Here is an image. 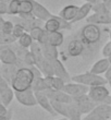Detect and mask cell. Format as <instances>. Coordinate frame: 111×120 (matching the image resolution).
I'll list each match as a JSON object with an SVG mask.
<instances>
[{"label":"cell","mask_w":111,"mask_h":120,"mask_svg":"<svg viewBox=\"0 0 111 120\" xmlns=\"http://www.w3.org/2000/svg\"><path fill=\"white\" fill-rule=\"evenodd\" d=\"M34 73L31 67H21L18 69L15 75L13 78L11 86L14 92H23L29 89H32V84L34 81Z\"/></svg>","instance_id":"cell-1"},{"label":"cell","mask_w":111,"mask_h":120,"mask_svg":"<svg viewBox=\"0 0 111 120\" xmlns=\"http://www.w3.org/2000/svg\"><path fill=\"white\" fill-rule=\"evenodd\" d=\"M72 81L76 83H81L84 85L93 87V86H98V85H106L107 81L104 76L94 74L90 71L86 73H81V74H75L72 76Z\"/></svg>","instance_id":"cell-2"},{"label":"cell","mask_w":111,"mask_h":120,"mask_svg":"<svg viewBox=\"0 0 111 120\" xmlns=\"http://www.w3.org/2000/svg\"><path fill=\"white\" fill-rule=\"evenodd\" d=\"M87 95L97 105L100 104L111 105V95L109 90L106 87V85H98V86L89 87Z\"/></svg>","instance_id":"cell-3"},{"label":"cell","mask_w":111,"mask_h":120,"mask_svg":"<svg viewBox=\"0 0 111 120\" xmlns=\"http://www.w3.org/2000/svg\"><path fill=\"white\" fill-rule=\"evenodd\" d=\"M100 36H101V32L97 24L87 23L81 31V39L86 45H93L98 43Z\"/></svg>","instance_id":"cell-4"},{"label":"cell","mask_w":111,"mask_h":120,"mask_svg":"<svg viewBox=\"0 0 111 120\" xmlns=\"http://www.w3.org/2000/svg\"><path fill=\"white\" fill-rule=\"evenodd\" d=\"M111 118V105H97L89 114L85 115L83 120H107Z\"/></svg>","instance_id":"cell-5"},{"label":"cell","mask_w":111,"mask_h":120,"mask_svg":"<svg viewBox=\"0 0 111 120\" xmlns=\"http://www.w3.org/2000/svg\"><path fill=\"white\" fill-rule=\"evenodd\" d=\"M14 97V90L12 89L11 84L0 74V103L8 107Z\"/></svg>","instance_id":"cell-6"},{"label":"cell","mask_w":111,"mask_h":120,"mask_svg":"<svg viewBox=\"0 0 111 120\" xmlns=\"http://www.w3.org/2000/svg\"><path fill=\"white\" fill-rule=\"evenodd\" d=\"M44 29L49 33H54V32H59L60 30H70L71 29V23L65 21V20L61 19L60 16L52 15L49 20L45 22Z\"/></svg>","instance_id":"cell-7"},{"label":"cell","mask_w":111,"mask_h":120,"mask_svg":"<svg viewBox=\"0 0 111 120\" xmlns=\"http://www.w3.org/2000/svg\"><path fill=\"white\" fill-rule=\"evenodd\" d=\"M73 104L79 108V110L82 112V115L89 114L97 106V104L94 103L87 94H83L79 95V96H76V97H73Z\"/></svg>","instance_id":"cell-8"},{"label":"cell","mask_w":111,"mask_h":120,"mask_svg":"<svg viewBox=\"0 0 111 120\" xmlns=\"http://www.w3.org/2000/svg\"><path fill=\"white\" fill-rule=\"evenodd\" d=\"M16 101H19L21 105L26 106V107H33L37 105V99H36L35 92L33 89H29L23 92H14Z\"/></svg>","instance_id":"cell-9"},{"label":"cell","mask_w":111,"mask_h":120,"mask_svg":"<svg viewBox=\"0 0 111 120\" xmlns=\"http://www.w3.org/2000/svg\"><path fill=\"white\" fill-rule=\"evenodd\" d=\"M67 94L71 95L72 97H76V96H79V95L83 94H87L89 91L88 86L84 85V84H81V83H76V82H69L65 83L63 90Z\"/></svg>","instance_id":"cell-10"},{"label":"cell","mask_w":111,"mask_h":120,"mask_svg":"<svg viewBox=\"0 0 111 120\" xmlns=\"http://www.w3.org/2000/svg\"><path fill=\"white\" fill-rule=\"evenodd\" d=\"M45 94L51 101H58L62 104H72L73 97L71 95L67 94L64 91H54V90H47L45 91Z\"/></svg>","instance_id":"cell-11"},{"label":"cell","mask_w":111,"mask_h":120,"mask_svg":"<svg viewBox=\"0 0 111 120\" xmlns=\"http://www.w3.org/2000/svg\"><path fill=\"white\" fill-rule=\"evenodd\" d=\"M51 63H52V67H54V76H58L62 79L65 83L72 82V76L69 74V72L67 71L65 67L61 60L59 59H54V60H50Z\"/></svg>","instance_id":"cell-12"},{"label":"cell","mask_w":111,"mask_h":120,"mask_svg":"<svg viewBox=\"0 0 111 120\" xmlns=\"http://www.w3.org/2000/svg\"><path fill=\"white\" fill-rule=\"evenodd\" d=\"M35 95H36V99H37V105H39L43 109H45L51 116H57L58 114L52 107L51 101L48 98L47 95L45 94V92H35Z\"/></svg>","instance_id":"cell-13"},{"label":"cell","mask_w":111,"mask_h":120,"mask_svg":"<svg viewBox=\"0 0 111 120\" xmlns=\"http://www.w3.org/2000/svg\"><path fill=\"white\" fill-rule=\"evenodd\" d=\"M0 61L2 64H16L18 62V56L15 51L9 47H3L0 49Z\"/></svg>","instance_id":"cell-14"},{"label":"cell","mask_w":111,"mask_h":120,"mask_svg":"<svg viewBox=\"0 0 111 120\" xmlns=\"http://www.w3.org/2000/svg\"><path fill=\"white\" fill-rule=\"evenodd\" d=\"M32 2H33V15L35 16L36 19H38L39 21H45L46 22L47 20L52 18L54 14H51L43 4H40L35 0H32Z\"/></svg>","instance_id":"cell-15"},{"label":"cell","mask_w":111,"mask_h":120,"mask_svg":"<svg viewBox=\"0 0 111 120\" xmlns=\"http://www.w3.org/2000/svg\"><path fill=\"white\" fill-rule=\"evenodd\" d=\"M84 46L82 39H72L68 45V54L71 57H79L84 51Z\"/></svg>","instance_id":"cell-16"},{"label":"cell","mask_w":111,"mask_h":120,"mask_svg":"<svg viewBox=\"0 0 111 120\" xmlns=\"http://www.w3.org/2000/svg\"><path fill=\"white\" fill-rule=\"evenodd\" d=\"M45 84L47 86V90H54V91H62L65 85L62 79L58 78V76H44ZM46 90V91H47Z\"/></svg>","instance_id":"cell-17"},{"label":"cell","mask_w":111,"mask_h":120,"mask_svg":"<svg viewBox=\"0 0 111 120\" xmlns=\"http://www.w3.org/2000/svg\"><path fill=\"white\" fill-rule=\"evenodd\" d=\"M111 67L110 61H109L108 58H102V59L98 60L97 62H95L90 68V72L94 73V74H97V75H101V74H105L108 69Z\"/></svg>","instance_id":"cell-18"},{"label":"cell","mask_w":111,"mask_h":120,"mask_svg":"<svg viewBox=\"0 0 111 120\" xmlns=\"http://www.w3.org/2000/svg\"><path fill=\"white\" fill-rule=\"evenodd\" d=\"M79 8V7L74 6V4H69V6H65L63 9L60 11L59 16H60L61 19H63V20H65V21H68V22L72 23V21L75 19L76 14H77Z\"/></svg>","instance_id":"cell-19"},{"label":"cell","mask_w":111,"mask_h":120,"mask_svg":"<svg viewBox=\"0 0 111 120\" xmlns=\"http://www.w3.org/2000/svg\"><path fill=\"white\" fill-rule=\"evenodd\" d=\"M19 15H20V18H23V19L35 18V16L33 15V2H32V0H21Z\"/></svg>","instance_id":"cell-20"},{"label":"cell","mask_w":111,"mask_h":120,"mask_svg":"<svg viewBox=\"0 0 111 120\" xmlns=\"http://www.w3.org/2000/svg\"><path fill=\"white\" fill-rule=\"evenodd\" d=\"M87 23L92 24H111V16L110 14H105V13H94L93 15L87 16L86 19Z\"/></svg>","instance_id":"cell-21"},{"label":"cell","mask_w":111,"mask_h":120,"mask_svg":"<svg viewBox=\"0 0 111 120\" xmlns=\"http://www.w3.org/2000/svg\"><path fill=\"white\" fill-rule=\"evenodd\" d=\"M92 10H93L92 2L84 3L82 7H79V8L77 14H76L75 19L72 21V23H76V22H79V21H82V20H84V19H87V16H88L89 12H90Z\"/></svg>","instance_id":"cell-22"},{"label":"cell","mask_w":111,"mask_h":120,"mask_svg":"<svg viewBox=\"0 0 111 120\" xmlns=\"http://www.w3.org/2000/svg\"><path fill=\"white\" fill-rule=\"evenodd\" d=\"M41 50H43V55L44 58L48 60H54L58 59L59 57V52L56 46H52L50 44H46V45H41Z\"/></svg>","instance_id":"cell-23"},{"label":"cell","mask_w":111,"mask_h":120,"mask_svg":"<svg viewBox=\"0 0 111 120\" xmlns=\"http://www.w3.org/2000/svg\"><path fill=\"white\" fill-rule=\"evenodd\" d=\"M36 67H38V68L40 69V71L44 76H54V67H52V63H51L50 60L44 58Z\"/></svg>","instance_id":"cell-24"},{"label":"cell","mask_w":111,"mask_h":120,"mask_svg":"<svg viewBox=\"0 0 111 120\" xmlns=\"http://www.w3.org/2000/svg\"><path fill=\"white\" fill-rule=\"evenodd\" d=\"M68 120H83L82 118V112L79 110V108L76 107L75 105L68 104Z\"/></svg>","instance_id":"cell-25"},{"label":"cell","mask_w":111,"mask_h":120,"mask_svg":"<svg viewBox=\"0 0 111 120\" xmlns=\"http://www.w3.org/2000/svg\"><path fill=\"white\" fill-rule=\"evenodd\" d=\"M64 36L61 32H54V33H49V44L56 47H59L63 44Z\"/></svg>","instance_id":"cell-26"},{"label":"cell","mask_w":111,"mask_h":120,"mask_svg":"<svg viewBox=\"0 0 111 120\" xmlns=\"http://www.w3.org/2000/svg\"><path fill=\"white\" fill-rule=\"evenodd\" d=\"M32 89L34 92H45L47 90V86L45 84L43 75L35 76V78H34V81H33V84H32Z\"/></svg>","instance_id":"cell-27"},{"label":"cell","mask_w":111,"mask_h":120,"mask_svg":"<svg viewBox=\"0 0 111 120\" xmlns=\"http://www.w3.org/2000/svg\"><path fill=\"white\" fill-rule=\"evenodd\" d=\"M18 43H19V45L22 48L26 49V48H31V46L33 45L34 41H33L32 36L29 35V33H27V32H26L25 34H23L22 36L18 39Z\"/></svg>","instance_id":"cell-28"},{"label":"cell","mask_w":111,"mask_h":120,"mask_svg":"<svg viewBox=\"0 0 111 120\" xmlns=\"http://www.w3.org/2000/svg\"><path fill=\"white\" fill-rule=\"evenodd\" d=\"M20 4L21 0H11L8 4V14L10 15L20 14Z\"/></svg>","instance_id":"cell-29"},{"label":"cell","mask_w":111,"mask_h":120,"mask_svg":"<svg viewBox=\"0 0 111 120\" xmlns=\"http://www.w3.org/2000/svg\"><path fill=\"white\" fill-rule=\"evenodd\" d=\"M24 62H25L26 67H33L37 64V60H36V57L34 56L32 51H26L24 54Z\"/></svg>","instance_id":"cell-30"},{"label":"cell","mask_w":111,"mask_h":120,"mask_svg":"<svg viewBox=\"0 0 111 120\" xmlns=\"http://www.w3.org/2000/svg\"><path fill=\"white\" fill-rule=\"evenodd\" d=\"M43 32H44V29H43L41 26H34L29 33V35L32 36L33 41H38L39 38H40V36H41V34H43Z\"/></svg>","instance_id":"cell-31"},{"label":"cell","mask_w":111,"mask_h":120,"mask_svg":"<svg viewBox=\"0 0 111 120\" xmlns=\"http://www.w3.org/2000/svg\"><path fill=\"white\" fill-rule=\"evenodd\" d=\"M26 33V30L23 27L22 25H20V24H14V29L12 31V35L13 37L15 38V39H19L23 34H25Z\"/></svg>","instance_id":"cell-32"},{"label":"cell","mask_w":111,"mask_h":120,"mask_svg":"<svg viewBox=\"0 0 111 120\" xmlns=\"http://www.w3.org/2000/svg\"><path fill=\"white\" fill-rule=\"evenodd\" d=\"M93 10L95 11V13H105V14H109V10L107 8V4L104 2L101 3H96L93 6Z\"/></svg>","instance_id":"cell-33"},{"label":"cell","mask_w":111,"mask_h":120,"mask_svg":"<svg viewBox=\"0 0 111 120\" xmlns=\"http://www.w3.org/2000/svg\"><path fill=\"white\" fill-rule=\"evenodd\" d=\"M14 29V23L12 21H6L4 24H3V27H2V33L3 34H7V35H12V31Z\"/></svg>","instance_id":"cell-34"},{"label":"cell","mask_w":111,"mask_h":120,"mask_svg":"<svg viewBox=\"0 0 111 120\" xmlns=\"http://www.w3.org/2000/svg\"><path fill=\"white\" fill-rule=\"evenodd\" d=\"M101 54H102V56H104V58H109L111 56V41H108V43L102 47Z\"/></svg>","instance_id":"cell-35"},{"label":"cell","mask_w":111,"mask_h":120,"mask_svg":"<svg viewBox=\"0 0 111 120\" xmlns=\"http://www.w3.org/2000/svg\"><path fill=\"white\" fill-rule=\"evenodd\" d=\"M37 43H39L40 45L49 44V32H47L44 29V32H43V34H41L40 38H39V41Z\"/></svg>","instance_id":"cell-36"},{"label":"cell","mask_w":111,"mask_h":120,"mask_svg":"<svg viewBox=\"0 0 111 120\" xmlns=\"http://www.w3.org/2000/svg\"><path fill=\"white\" fill-rule=\"evenodd\" d=\"M10 110H8V107L2 103H0V116H8Z\"/></svg>","instance_id":"cell-37"},{"label":"cell","mask_w":111,"mask_h":120,"mask_svg":"<svg viewBox=\"0 0 111 120\" xmlns=\"http://www.w3.org/2000/svg\"><path fill=\"white\" fill-rule=\"evenodd\" d=\"M107 81V84H109V86L111 87V67L108 69V71L105 73V76H104Z\"/></svg>","instance_id":"cell-38"},{"label":"cell","mask_w":111,"mask_h":120,"mask_svg":"<svg viewBox=\"0 0 111 120\" xmlns=\"http://www.w3.org/2000/svg\"><path fill=\"white\" fill-rule=\"evenodd\" d=\"M11 116H12V110H10L8 116H0V120H11Z\"/></svg>","instance_id":"cell-39"},{"label":"cell","mask_w":111,"mask_h":120,"mask_svg":"<svg viewBox=\"0 0 111 120\" xmlns=\"http://www.w3.org/2000/svg\"><path fill=\"white\" fill-rule=\"evenodd\" d=\"M4 20H3V18L2 16H0V32L2 31V27H3V24H4Z\"/></svg>","instance_id":"cell-40"},{"label":"cell","mask_w":111,"mask_h":120,"mask_svg":"<svg viewBox=\"0 0 111 120\" xmlns=\"http://www.w3.org/2000/svg\"><path fill=\"white\" fill-rule=\"evenodd\" d=\"M102 2L107 4V6H109V4H111V0H102Z\"/></svg>","instance_id":"cell-41"},{"label":"cell","mask_w":111,"mask_h":120,"mask_svg":"<svg viewBox=\"0 0 111 120\" xmlns=\"http://www.w3.org/2000/svg\"><path fill=\"white\" fill-rule=\"evenodd\" d=\"M56 120H68V119H67V118H64V117H63V118H60V119H56Z\"/></svg>","instance_id":"cell-42"},{"label":"cell","mask_w":111,"mask_h":120,"mask_svg":"<svg viewBox=\"0 0 111 120\" xmlns=\"http://www.w3.org/2000/svg\"><path fill=\"white\" fill-rule=\"evenodd\" d=\"M108 59H109V61H110V64H111V56H110V57L108 58Z\"/></svg>","instance_id":"cell-43"},{"label":"cell","mask_w":111,"mask_h":120,"mask_svg":"<svg viewBox=\"0 0 111 120\" xmlns=\"http://www.w3.org/2000/svg\"><path fill=\"white\" fill-rule=\"evenodd\" d=\"M107 120H111V118H109V119H107Z\"/></svg>","instance_id":"cell-44"},{"label":"cell","mask_w":111,"mask_h":120,"mask_svg":"<svg viewBox=\"0 0 111 120\" xmlns=\"http://www.w3.org/2000/svg\"><path fill=\"white\" fill-rule=\"evenodd\" d=\"M110 38H111V33H110Z\"/></svg>","instance_id":"cell-45"}]
</instances>
